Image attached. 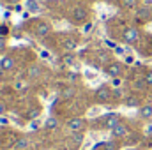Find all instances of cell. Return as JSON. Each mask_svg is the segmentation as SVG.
<instances>
[{"mask_svg":"<svg viewBox=\"0 0 152 150\" xmlns=\"http://www.w3.org/2000/svg\"><path fill=\"white\" fill-rule=\"evenodd\" d=\"M113 95H112V88L108 87V85H101L97 90H96V99L99 101V103H106V101H110Z\"/></svg>","mask_w":152,"mask_h":150,"instance_id":"6da1fadb","label":"cell"},{"mask_svg":"<svg viewBox=\"0 0 152 150\" xmlns=\"http://www.w3.org/2000/svg\"><path fill=\"white\" fill-rule=\"evenodd\" d=\"M122 39L127 42V44H134V42H138V39H140V32H138V28H126L124 32H122Z\"/></svg>","mask_w":152,"mask_h":150,"instance_id":"7a4b0ae2","label":"cell"},{"mask_svg":"<svg viewBox=\"0 0 152 150\" xmlns=\"http://www.w3.org/2000/svg\"><path fill=\"white\" fill-rule=\"evenodd\" d=\"M120 124V115H117V113H108V115H104V118H103V125L106 127V129H113Z\"/></svg>","mask_w":152,"mask_h":150,"instance_id":"3957f363","label":"cell"},{"mask_svg":"<svg viewBox=\"0 0 152 150\" xmlns=\"http://www.w3.org/2000/svg\"><path fill=\"white\" fill-rule=\"evenodd\" d=\"M104 73L110 76V78H118V74L122 73V66L118 62H112V64H108L104 67Z\"/></svg>","mask_w":152,"mask_h":150,"instance_id":"277c9868","label":"cell"},{"mask_svg":"<svg viewBox=\"0 0 152 150\" xmlns=\"http://www.w3.org/2000/svg\"><path fill=\"white\" fill-rule=\"evenodd\" d=\"M67 127H69L73 133H80V131H83V127H85V120L80 118V117H75V118H71V120L67 122Z\"/></svg>","mask_w":152,"mask_h":150,"instance_id":"5b68a950","label":"cell"},{"mask_svg":"<svg viewBox=\"0 0 152 150\" xmlns=\"http://www.w3.org/2000/svg\"><path fill=\"white\" fill-rule=\"evenodd\" d=\"M87 18H88L87 9H85V7H81V5H76L75 11H73V20H75V21H85Z\"/></svg>","mask_w":152,"mask_h":150,"instance_id":"8992f818","label":"cell"},{"mask_svg":"<svg viewBox=\"0 0 152 150\" xmlns=\"http://www.w3.org/2000/svg\"><path fill=\"white\" fill-rule=\"evenodd\" d=\"M50 30H51L50 23H46V21H37V25H36V34H37V36L44 37V36L50 34Z\"/></svg>","mask_w":152,"mask_h":150,"instance_id":"52a82bcc","label":"cell"},{"mask_svg":"<svg viewBox=\"0 0 152 150\" xmlns=\"http://www.w3.org/2000/svg\"><path fill=\"white\" fill-rule=\"evenodd\" d=\"M127 131H129V129H127L124 124H118L117 127L112 129V136H113V138H124V136H127Z\"/></svg>","mask_w":152,"mask_h":150,"instance_id":"ba28073f","label":"cell"},{"mask_svg":"<svg viewBox=\"0 0 152 150\" xmlns=\"http://www.w3.org/2000/svg\"><path fill=\"white\" fill-rule=\"evenodd\" d=\"M14 67V58L12 57H2V60H0V69L2 71H11Z\"/></svg>","mask_w":152,"mask_h":150,"instance_id":"9c48e42d","label":"cell"},{"mask_svg":"<svg viewBox=\"0 0 152 150\" xmlns=\"http://www.w3.org/2000/svg\"><path fill=\"white\" fill-rule=\"evenodd\" d=\"M138 115L145 120H151L152 118V104H147V106H140L138 110Z\"/></svg>","mask_w":152,"mask_h":150,"instance_id":"30bf717a","label":"cell"},{"mask_svg":"<svg viewBox=\"0 0 152 150\" xmlns=\"http://www.w3.org/2000/svg\"><path fill=\"white\" fill-rule=\"evenodd\" d=\"M44 127H46L48 131H55V129L58 127V120H57L55 117H48V120L44 122Z\"/></svg>","mask_w":152,"mask_h":150,"instance_id":"8fae6325","label":"cell"},{"mask_svg":"<svg viewBox=\"0 0 152 150\" xmlns=\"http://www.w3.org/2000/svg\"><path fill=\"white\" fill-rule=\"evenodd\" d=\"M62 46H64V48H66L67 51H75L78 44H76V41H73V39H66V41L62 42Z\"/></svg>","mask_w":152,"mask_h":150,"instance_id":"7c38bea8","label":"cell"},{"mask_svg":"<svg viewBox=\"0 0 152 150\" xmlns=\"http://www.w3.org/2000/svg\"><path fill=\"white\" fill-rule=\"evenodd\" d=\"M27 147H28V140H27V138H20V140L16 141V149L18 150H25Z\"/></svg>","mask_w":152,"mask_h":150,"instance_id":"4fadbf2b","label":"cell"},{"mask_svg":"<svg viewBox=\"0 0 152 150\" xmlns=\"http://www.w3.org/2000/svg\"><path fill=\"white\" fill-rule=\"evenodd\" d=\"M120 4H122L126 9H133V7H136V5H138V0H122Z\"/></svg>","mask_w":152,"mask_h":150,"instance_id":"5bb4252c","label":"cell"},{"mask_svg":"<svg viewBox=\"0 0 152 150\" xmlns=\"http://www.w3.org/2000/svg\"><path fill=\"white\" fill-rule=\"evenodd\" d=\"M27 7H28V11H30V12H39L37 2H32V0H28V2H27Z\"/></svg>","mask_w":152,"mask_h":150,"instance_id":"9a60e30c","label":"cell"},{"mask_svg":"<svg viewBox=\"0 0 152 150\" xmlns=\"http://www.w3.org/2000/svg\"><path fill=\"white\" fill-rule=\"evenodd\" d=\"M28 74L32 76V78L39 76V74H41V67H39V66H32V67L28 69Z\"/></svg>","mask_w":152,"mask_h":150,"instance_id":"2e32d148","label":"cell"},{"mask_svg":"<svg viewBox=\"0 0 152 150\" xmlns=\"http://www.w3.org/2000/svg\"><path fill=\"white\" fill-rule=\"evenodd\" d=\"M103 147H104V150H117L118 149V145L115 141H106V143H103Z\"/></svg>","mask_w":152,"mask_h":150,"instance_id":"e0dca14e","label":"cell"},{"mask_svg":"<svg viewBox=\"0 0 152 150\" xmlns=\"http://www.w3.org/2000/svg\"><path fill=\"white\" fill-rule=\"evenodd\" d=\"M73 94H75V88H64L62 90V97H73Z\"/></svg>","mask_w":152,"mask_h":150,"instance_id":"ac0fdd59","label":"cell"},{"mask_svg":"<svg viewBox=\"0 0 152 150\" xmlns=\"http://www.w3.org/2000/svg\"><path fill=\"white\" fill-rule=\"evenodd\" d=\"M126 104H127V106H138L140 101H138V97H129V99L126 101Z\"/></svg>","mask_w":152,"mask_h":150,"instance_id":"d6986e66","label":"cell"},{"mask_svg":"<svg viewBox=\"0 0 152 150\" xmlns=\"http://www.w3.org/2000/svg\"><path fill=\"white\" fill-rule=\"evenodd\" d=\"M9 34V27L7 25H0V37H7Z\"/></svg>","mask_w":152,"mask_h":150,"instance_id":"ffe728a7","label":"cell"},{"mask_svg":"<svg viewBox=\"0 0 152 150\" xmlns=\"http://www.w3.org/2000/svg\"><path fill=\"white\" fill-rule=\"evenodd\" d=\"M143 79H145V83H147L149 87H152V71H149V73H145V76H143Z\"/></svg>","mask_w":152,"mask_h":150,"instance_id":"44dd1931","label":"cell"},{"mask_svg":"<svg viewBox=\"0 0 152 150\" xmlns=\"http://www.w3.org/2000/svg\"><path fill=\"white\" fill-rule=\"evenodd\" d=\"M134 87L136 88H143V87H147V83H145V79H138V81H134Z\"/></svg>","mask_w":152,"mask_h":150,"instance_id":"7402d4cb","label":"cell"},{"mask_svg":"<svg viewBox=\"0 0 152 150\" xmlns=\"http://www.w3.org/2000/svg\"><path fill=\"white\" fill-rule=\"evenodd\" d=\"M112 95H113V97H117V99H118V97L122 95V92H120V88H112Z\"/></svg>","mask_w":152,"mask_h":150,"instance_id":"603a6c76","label":"cell"},{"mask_svg":"<svg viewBox=\"0 0 152 150\" xmlns=\"http://www.w3.org/2000/svg\"><path fill=\"white\" fill-rule=\"evenodd\" d=\"M138 14H140V16H147V18L151 16V12H149V9H142V11H140Z\"/></svg>","mask_w":152,"mask_h":150,"instance_id":"cb8c5ba5","label":"cell"},{"mask_svg":"<svg viewBox=\"0 0 152 150\" xmlns=\"http://www.w3.org/2000/svg\"><path fill=\"white\" fill-rule=\"evenodd\" d=\"M112 85L113 87H120V78H113L112 79Z\"/></svg>","mask_w":152,"mask_h":150,"instance_id":"d4e9b609","label":"cell"},{"mask_svg":"<svg viewBox=\"0 0 152 150\" xmlns=\"http://www.w3.org/2000/svg\"><path fill=\"white\" fill-rule=\"evenodd\" d=\"M30 129L37 131V129H39V122H30Z\"/></svg>","mask_w":152,"mask_h":150,"instance_id":"484cf974","label":"cell"},{"mask_svg":"<svg viewBox=\"0 0 152 150\" xmlns=\"http://www.w3.org/2000/svg\"><path fill=\"white\" fill-rule=\"evenodd\" d=\"M37 115H39L37 110H36V111H30L28 113V118H37Z\"/></svg>","mask_w":152,"mask_h":150,"instance_id":"4316f807","label":"cell"},{"mask_svg":"<svg viewBox=\"0 0 152 150\" xmlns=\"http://www.w3.org/2000/svg\"><path fill=\"white\" fill-rule=\"evenodd\" d=\"M5 48V37H0V51Z\"/></svg>","mask_w":152,"mask_h":150,"instance_id":"83f0119b","label":"cell"},{"mask_svg":"<svg viewBox=\"0 0 152 150\" xmlns=\"http://www.w3.org/2000/svg\"><path fill=\"white\" fill-rule=\"evenodd\" d=\"M145 134H149V136L152 134V124L149 125V127H145Z\"/></svg>","mask_w":152,"mask_h":150,"instance_id":"f1b7e54d","label":"cell"},{"mask_svg":"<svg viewBox=\"0 0 152 150\" xmlns=\"http://www.w3.org/2000/svg\"><path fill=\"white\" fill-rule=\"evenodd\" d=\"M4 113H5V104L0 103V115H4Z\"/></svg>","mask_w":152,"mask_h":150,"instance_id":"f546056e","label":"cell"},{"mask_svg":"<svg viewBox=\"0 0 152 150\" xmlns=\"http://www.w3.org/2000/svg\"><path fill=\"white\" fill-rule=\"evenodd\" d=\"M0 76H2V69H0Z\"/></svg>","mask_w":152,"mask_h":150,"instance_id":"4dcf8cb0","label":"cell"}]
</instances>
